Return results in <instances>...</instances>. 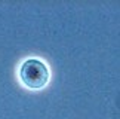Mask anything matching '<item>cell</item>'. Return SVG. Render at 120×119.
Segmentation results:
<instances>
[{
    "label": "cell",
    "mask_w": 120,
    "mask_h": 119,
    "mask_svg": "<svg viewBox=\"0 0 120 119\" xmlns=\"http://www.w3.org/2000/svg\"><path fill=\"white\" fill-rule=\"evenodd\" d=\"M19 76L28 88L39 89L48 83L49 70L46 67V64L41 63L40 60L30 58L22 63V66L19 68Z\"/></svg>",
    "instance_id": "6da1fadb"
}]
</instances>
